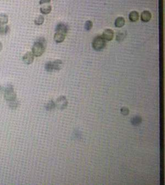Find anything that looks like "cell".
<instances>
[{
    "mask_svg": "<svg viewBox=\"0 0 165 185\" xmlns=\"http://www.w3.org/2000/svg\"><path fill=\"white\" fill-rule=\"evenodd\" d=\"M47 45V42L44 38H40L33 45L32 53L35 57H40L44 53Z\"/></svg>",
    "mask_w": 165,
    "mask_h": 185,
    "instance_id": "1",
    "label": "cell"
},
{
    "mask_svg": "<svg viewBox=\"0 0 165 185\" xmlns=\"http://www.w3.org/2000/svg\"><path fill=\"white\" fill-rule=\"evenodd\" d=\"M102 36H97L93 39L92 47L94 50L100 51L103 50L106 45V42Z\"/></svg>",
    "mask_w": 165,
    "mask_h": 185,
    "instance_id": "2",
    "label": "cell"
},
{
    "mask_svg": "<svg viewBox=\"0 0 165 185\" xmlns=\"http://www.w3.org/2000/svg\"><path fill=\"white\" fill-rule=\"evenodd\" d=\"M4 97L7 101L14 100L16 99L17 94L14 90V88L12 85H8L7 86L4 92Z\"/></svg>",
    "mask_w": 165,
    "mask_h": 185,
    "instance_id": "3",
    "label": "cell"
},
{
    "mask_svg": "<svg viewBox=\"0 0 165 185\" xmlns=\"http://www.w3.org/2000/svg\"><path fill=\"white\" fill-rule=\"evenodd\" d=\"M22 60L23 62L26 64H31L34 62V56L32 52L28 51L23 56Z\"/></svg>",
    "mask_w": 165,
    "mask_h": 185,
    "instance_id": "4",
    "label": "cell"
},
{
    "mask_svg": "<svg viewBox=\"0 0 165 185\" xmlns=\"http://www.w3.org/2000/svg\"><path fill=\"white\" fill-rule=\"evenodd\" d=\"M67 103L68 102L66 97L64 96H60L57 98L56 105L58 108L60 109H64L67 107Z\"/></svg>",
    "mask_w": 165,
    "mask_h": 185,
    "instance_id": "5",
    "label": "cell"
},
{
    "mask_svg": "<svg viewBox=\"0 0 165 185\" xmlns=\"http://www.w3.org/2000/svg\"><path fill=\"white\" fill-rule=\"evenodd\" d=\"M102 36L106 41H111L114 37V32L110 29H107L103 32Z\"/></svg>",
    "mask_w": 165,
    "mask_h": 185,
    "instance_id": "6",
    "label": "cell"
},
{
    "mask_svg": "<svg viewBox=\"0 0 165 185\" xmlns=\"http://www.w3.org/2000/svg\"><path fill=\"white\" fill-rule=\"evenodd\" d=\"M68 30V26L64 23H59L55 29L56 32H60L66 35L67 34Z\"/></svg>",
    "mask_w": 165,
    "mask_h": 185,
    "instance_id": "7",
    "label": "cell"
},
{
    "mask_svg": "<svg viewBox=\"0 0 165 185\" xmlns=\"http://www.w3.org/2000/svg\"><path fill=\"white\" fill-rule=\"evenodd\" d=\"M67 35L60 32H56L54 35V40L57 43H61L64 42Z\"/></svg>",
    "mask_w": 165,
    "mask_h": 185,
    "instance_id": "8",
    "label": "cell"
},
{
    "mask_svg": "<svg viewBox=\"0 0 165 185\" xmlns=\"http://www.w3.org/2000/svg\"><path fill=\"white\" fill-rule=\"evenodd\" d=\"M151 18V13L148 11H144L141 14V20L144 22H149Z\"/></svg>",
    "mask_w": 165,
    "mask_h": 185,
    "instance_id": "9",
    "label": "cell"
},
{
    "mask_svg": "<svg viewBox=\"0 0 165 185\" xmlns=\"http://www.w3.org/2000/svg\"><path fill=\"white\" fill-rule=\"evenodd\" d=\"M139 13L135 11H133L130 12L129 14V19L131 22H135L138 20L139 19Z\"/></svg>",
    "mask_w": 165,
    "mask_h": 185,
    "instance_id": "10",
    "label": "cell"
},
{
    "mask_svg": "<svg viewBox=\"0 0 165 185\" xmlns=\"http://www.w3.org/2000/svg\"><path fill=\"white\" fill-rule=\"evenodd\" d=\"M125 24V19L123 17H119L116 19L114 22V25L117 28H122Z\"/></svg>",
    "mask_w": 165,
    "mask_h": 185,
    "instance_id": "11",
    "label": "cell"
},
{
    "mask_svg": "<svg viewBox=\"0 0 165 185\" xmlns=\"http://www.w3.org/2000/svg\"><path fill=\"white\" fill-rule=\"evenodd\" d=\"M10 31V28L8 25L6 24H0V35H5L7 34Z\"/></svg>",
    "mask_w": 165,
    "mask_h": 185,
    "instance_id": "12",
    "label": "cell"
},
{
    "mask_svg": "<svg viewBox=\"0 0 165 185\" xmlns=\"http://www.w3.org/2000/svg\"><path fill=\"white\" fill-rule=\"evenodd\" d=\"M63 62L61 60H57L52 62L54 70H60L62 67Z\"/></svg>",
    "mask_w": 165,
    "mask_h": 185,
    "instance_id": "13",
    "label": "cell"
},
{
    "mask_svg": "<svg viewBox=\"0 0 165 185\" xmlns=\"http://www.w3.org/2000/svg\"><path fill=\"white\" fill-rule=\"evenodd\" d=\"M52 11V7L51 5H46L43 6L40 8V12L43 14H48L51 12Z\"/></svg>",
    "mask_w": 165,
    "mask_h": 185,
    "instance_id": "14",
    "label": "cell"
},
{
    "mask_svg": "<svg viewBox=\"0 0 165 185\" xmlns=\"http://www.w3.org/2000/svg\"><path fill=\"white\" fill-rule=\"evenodd\" d=\"M8 22V16L6 13L0 14V24H6Z\"/></svg>",
    "mask_w": 165,
    "mask_h": 185,
    "instance_id": "15",
    "label": "cell"
},
{
    "mask_svg": "<svg viewBox=\"0 0 165 185\" xmlns=\"http://www.w3.org/2000/svg\"><path fill=\"white\" fill-rule=\"evenodd\" d=\"M8 102L9 107L12 109H16V108L19 106V102L16 99L14 100L8 101Z\"/></svg>",
    "mask_w": 165,
    "mask_h": 185,
    "instance_id": "16",
    "label": "cell"
},
{
    "mask_svg": "<svg viewBox=\"0 0 165 185\" xmlns=\"http://www.w3.org/2000/svg\"><path fill=\"white\" fill-rule=\"evenodd\" d=\"M45 18L44 17V16H39L38 17H36L35 18V20H34V23H35L36 25H41L44 23V22Z\"/></svg>",
    "mask_w": 165,
    "mask_h": 185,
    "instance_id": "17",
    "label": "cell"
},
{
    "mask_svg": "<svg viewBox=\"0 0 165 185\" xmlns=\"http://www.w3.org/2000/svg\"><path fill=\"white\" fill-rule=\"evenodd\" d=\"M45 69L47 71L49 72H51L54 70V68H53V65H52V62H48L46 63L45 66Z\"/></svg>",
    "mask_w": 165,
    "mask_h": 185,
    "instance_id": "18",
    "label": "cell"
},
{
    "mask_svg": "<svg viewBox=\"0 0 165 185\" xmlns=\"http://www.w3.org/2000/svg\"><path fill=\"white\" fill-rule=\"evenodd\" d=\"M93 26V23L91 20H87L85 23L84 25V28L86 29V30L89 31L90 30H91L92 29Z\"/></svg>",
    "mask_w": 165,
    "mask_h": 185,
    "instance_id": "19",
    "label": "cell"
},
{
    "mask_svg": "<svg viewBox=\"0 0 165 185\" xmlns=\"http://www.w3.org/2000/svg\"><path fill=\"white\" fill-rule=\"evenodd\" d=\"M126 36V34H124V32H120L117 35V37H116V40L117 41H122L124 40V39Z\"/></svg>",
    "mask_w": 165,
    "mask_h": 185,
    "instance_id": "20",
    "label": "cell"
},
{
    "mask_svg": "<svg viewBox=\"0 0 165 185\" xmlns=\"http://www.w3.org/2000/svg\"><path fill=\"white\" fill-rule=\"evenodd\" d=\"M54 107V103L52 100L50 101L46 105V108L48 110L52 109Z\"/></svg>",
    "mask_w": 165,
    "mask_h": 185,
    "instance_id": "21",
    "label": "cell"
},
{
    "mask_svg": "<svg viewBox=\"0 0 165 185\" xmlns=\"http://www.w3.org/2000/svg\"><path fill=\"white\" fill-rule=\"evenodd\" d=\"M50 2H51V0H40L39 4L40 5H44V4L50 3Z\"/></svg>",
    "mask_w": 165,
    "mask_h": 185,
    "instance_id": "22",
    "label": "cell"
},
{
    "mask_svg": "<svg viewBox=\"0 0 165 185\" xmlns=\"http://www.w3.org/2000/svg\"><path fill=\"white\" fill-rule=\"evenodd\" d=\"M2 48H3V45L1 42H0V52L2 50Z\"/></svg>",
    "mask_w": 165,
    "mask_h": 185,
    "instance_id": "23",
    "label": "cell"
},
{
    "mask_svg": "<svg viewBox=\"0 0 165 185\" xmlns=\"http://www.w3.org/2000/svg\"><path fill=\"white\" fill-rule=\"evenodd\" d=\"M3 88H2V86H0V94H1V93H2V92H3Z\"/></svg>",
    "mask_w": 165,
    "mask_h": 185,
    "instance_id": "24",
    "label": "cell"
}]
</instances>
